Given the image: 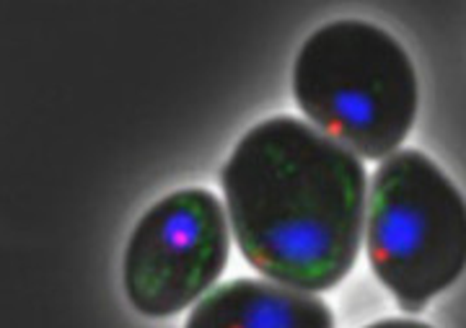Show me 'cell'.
I'll use <instances>...</instances> for the list:
<instances>
[{"label": "cell", "mask_w": 466, "mask_h": 328, "mask_svg": "<svg viewBox=\"0 0 466 328\" xmlns=\"http://www.w3.org/2000/svg\"><path fill=\"white\" fill-rule=\"evenodd\" d=\"M293 94L311 122L370 161L400 148L420 104L410 55L391 34L358 18L332 21L303 42Z\"/></svg>", "instance_id": "2"}, {"label": "cell", "mask_w": 466, "mask_h": 328, "mask_svg": "<svg viewBox=\"0 0 466 328\" xmlns=\"http://www.w3.org/2000/svg\"><path fill=\"white\" fill-rule=\"evenodd\" d=\"M231 253L223 207L208 189H179L140 217L125 251V295L148 318L189 308L216 284Z\"/></svg>", "instance_id": "4"}, {"label": "cell", "mask_w": 466, "mask_h": 328, "mask_svg": "<svg viewBox=\"0 0 466 328\" xmlns=\"http://www.w3.org/2000/svg\"><path fill=\"white\" fill-rule=\"evenodd\" d=\"M366 246L383 287L420 313L466 269V199L420 150L389 155L370 184Z\"/></svg>", "instance_id": "3"}, {"label": "cell", "mask_w": 466, "mask_h": 328, "mask_svg": "<svg viewBox=\"0 0 466 328\" xmlns=\"http://www.w3.org/2000/svg\"><path fill=\"white\" fill-rule=\"evenodd\" d=\"M368 328H433L428 323H420V321H410V318H386L379 323H370Z\"/></svg>", "instance_id": "6"}, {"label": "cell", "mask_w": 466, "mask_h": 328, "mask_svg": "<svg viewBox=\"0 0 466 328\" xmlns=\"http://www.w3.org/2000/svg\"><path fill=\"white\" fill-rule=\"evenodd\" d=\"M244 259L272 282L324 293L348 277L360 251L366 165L296 116L249 130L220 174Z\"/></svg>", "instance_id": "1"}, {"label": "cell", "mask_w": 466, "mask_h": 328, "mask_svg": "<svg viewBox=\"0 0 466 328\" xmlns=\"http://www.w3.org/2000/svg\"><path fill=\"white\" fill-rule=\"evenodd\" d=\"M184 328H334L329 305L283 284L233 279L189 313Z\"/></svg>", "instance_id": "5"}]
</instances>
